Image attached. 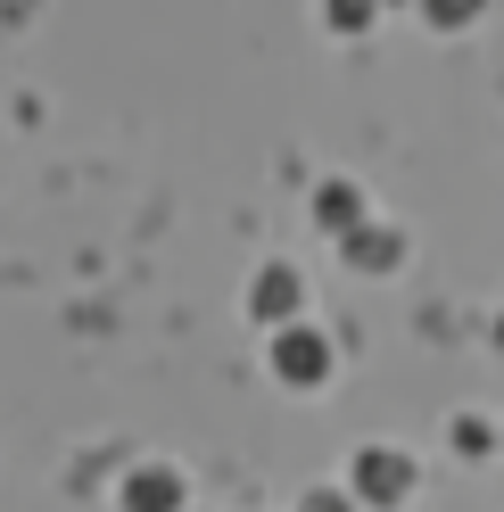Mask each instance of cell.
Returning <instances> with one entry per match:
<instances>
[{
  "label": "cell",
  "mask_w": 504,
  "mask_h": 512,
  "mask_svg": "<svg viewBox=\"0 0 504 512\" xmlns=\"http://www.w3.org/2000/svg\"><path fill=\"white\" fill-rule=\"evenodd\" d=\"M348 496L356 504H405L414 496V455H397V446H364V455L348 463Z\"/></svg>",
  "instance_id": "cell-1"
},
{
  "label": "cell",
  "mask_w": 504,
  "mask_h": 512,
  "mask_svg": "<svg viewBox=\"0 0 504 512\" xmlns=\"http://www.w3.org/2000/svg\"><path fill=\"white\" fill-rule=\"evenodd\" d=\"M273 380H281V389H323V380H331V339L314 323L273 331Z\"/></svg>",
  "instance_id": "cell-2"
},
{
  "label": "cell",
  "mask_w": 504,
  "mask_h": 512,
  "mask_svg": "<svg viewBox=\"0 0 504 512\" xmlns=\"http://www.w3.org/2000/svg\"><path fill=\"white\" fill-rule=\"evenodd\" d=\"M248 314H257V323H273V331L306 323V281H298L290 265H265V273H257V290H248Z\"/></svg>",
  "instance_id": "cell-3"
},
{
  "label": "cell",
  "mask_w": 504,
  "mask_h": 512,
  "mask_svg": "<svg viewBox=\"0 0 504 512\" xmlns=\"http://www.w3.org/2000/svg\"><path fill=\"white\" fill-rule=\"evenodd\" d=\"M124 512H182V471L141 463L133 479H124Z\"/></svg>",
  "instance_id": "cell-4"
},
{
  "label": "cell",
  "mask_w": 504,
  "mask_h": 512,
  "mask_svg": "<svg viewBox=\"0 0 504 512\" xmlns=\"http://www.w3.org/2000/svg\"><path fill=\"white\" fill-rule=\"evenodd\" d=\"M314 223L348 240L356 223H364V199H356V182H323V190H314Z\"/></svg>",
  "instance_id": "cell-5"
},
{
  "label": "cell",
  "mask_w": 504,
  "mask_h": 512,
  "mask_svg": "<svg viewBox=\"0 0 504 512\" xmlns=\"http://www.w3.org/2000/svg\"><path fill=\"white\" fill-rule=\"evenodd\" d=\"M397 256H405L397 232H364V223L348 232V265H397Z\"/></svg>",
  "instance_id": "cell-6"
},
{
  "label": "cell",
  "mask_w": 504,
  "mask_h": 512,
  "mask_svg": "<svg viewBox=\"0 0 504 512\" xmlns=\"http://www.w3.org/2000/svg\"><path fill=\"white\" fill-rule=\"evenodd\" d=\"M488 0H422V17L438 25V34H463V25H480Z\"/></svg>",
  "instance_id": "cell-7"
},
{
  "label": "cell",
  "mask_w": 504,
  "mask_h": 512,
  "mask_svg": "<svg viewBox=\"0 0 504 512\" xmlns=\"http://www.w3.org/2000/svg\"><path fill=\"white\" fill-rule=\"evenodd\" d=\"M323 17H331V34H364L381 17V0H323Z\"/></svg>",
  "instance_id": "cell-8"
},
{
  "label": "cell",
  "mask_w": 504,
  "mask_h": 512,
  "mask_svg": "<svg viewBox=\"0 0 504 512\" xmlns=\"http://www.w3.org/2000/svg\"><path fill=\"white\" fill-rule=\"evenodd\" d=\"M455 446H463V455H488V430H480V413H463V422H455Z\"/></svg>",
  "instance_id": "cell-9"
},
{
  "label": "cell",
  "mask_w": 504,
  "mask_h": 512,
  "mask_svg": "<svg viewBox=\"0 0 504 512\" xmlns=\"http://www.w3.org/2000/svg\"><path fill=\"white\" fill-rule=\"evenodd\" d=\"M298 512H356V504H348V496H331V488H314V496H306Z\"/></svg>",
  "instance_id": "cell-10"
}]
</instances>
